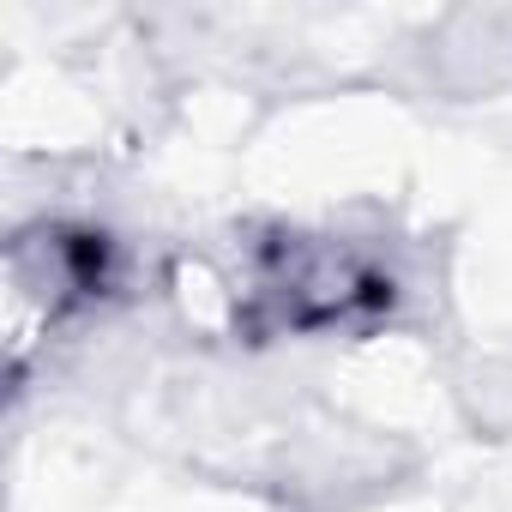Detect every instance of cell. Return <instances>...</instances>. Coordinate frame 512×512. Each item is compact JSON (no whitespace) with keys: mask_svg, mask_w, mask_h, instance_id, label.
<instances>
[{"mask_svg":"<svg viewBox=\"0 0 512 512\" xmlns=\"http://www.w3.org/2000/svg\"><path fill=\"white\" fill-rule=\"evenodd\" d=\"M260 302L272 308L278 326L308 332V326H338L356 308L392 302V278L344 260L338 247H296V253L284 247L278 272H266V284H260Z\"/></svg>","mask_w":512,"mask_h":512,"instance_id":"cell-1","label":"cell"}]
</instances>
